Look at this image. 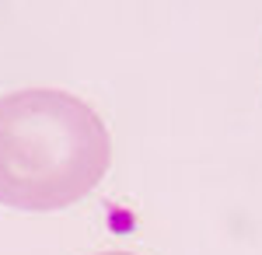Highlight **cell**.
Segmentation results:
<instances>
[{
  "mask_svg": "<svg viewBox=\"0 0 262 255\" xmlns=\"http://www.w3.org/2000/svg\"><path fill=\"white\" fill-rule=\"evenodd\" d=\"M112 161V140L88 101L53 88L0 98V203L60 210L84 199Z\"/></svg>",
  "mask_w": 262,
  "mask_h": 255,
  "instance_id": "1",
  "label": "cell"
},
{
  "mask_svg": "<svg viewBox=\"0 0 262 255\" xmlns=\"http://www.w3.org/2000/svg\"><path fill=\"white\" fill-rule=\"evenodd\" d=\"M105 255H129V252H105Z\"/></svg>",
  "mask_w": 262,
  "mask_h": 255,
  "instance_id": "2",
  "label": "cell"
}]
</instances>
